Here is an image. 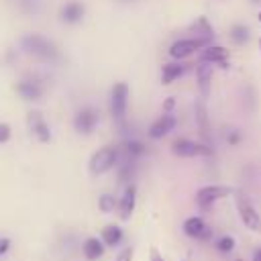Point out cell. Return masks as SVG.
Listing matches in <instances>:
<instances>
[{
	"label": "cell",
	"instance_id": "obj_14",
	"mask_svg": "<svg viewBox=\"0 0 261 261\" xmlns=\"http://www.w3.org/2000/svg\"><path fill=\"white\" fill-rule=\"evenodd\" d=\"M135 204H137V186L135 184H128L120 196V202H118V214L122 220H128L135 212Z\"/></svg>",
	"mask_w": 261,
	"mask_h": 261
},
{
	"label": "cell",
	"instance_id": "obj_13",
	"mask_svg": "<svg viewBox=\"0 0 261 261\" xmlns=\"http://www.w3.org/2000/svg\"><path fill=\"white\" fill-rule=\"evenodd\" d=\"M200 61L204 63H218L220 67H228V51L220 45H206L200 53Z\"/></svg>",
	"mask_w": 261,
	"mask_h": 261
},
{
	"label": "cell",
	"instance_id": "obj_9",
	"mask_svg": "<svg viewBox=\"0 0 261 261\" xmlns=\"http://www.w3.org/2000/svg\"><path fill=\"white\" fill-rule=\"evenodd\" d=\"M98 120H100L98 110H94V108L86 106V108L77 110V114L73 116V128H75L80 135H90V133L96 128Z\"/></svg>",
	"mask_w": 261,
	"mask_h": 261
},
{
	"label": "cell",
	"instance_id": "obj_21",
	"mask_svg": "<svg viewBox=\"0 0 261 261\" xmlns=\"http://www.w3.org/2000/svg\"><path fill=\"white\" fill-rule=\"evenodd\" d=\"M192 31L196 33L198 39H206V41H212V39H214V31H212V27H210V22H208L206 16H200V18L192 24Z\"/></svg>",
	"mask_w": 261,
	"mask_h": 261
},
{
	"label": "cell",
	"instance_id": "obj_1",
	"mask_svg": "<svg viewBox=\"0 0 261 261\" xmlns=\"http://www.w3.org/2000/svg\"><path fill=\"white\" fill-rule=\"evenodd\" d=\"M20 47L24 49V53L41 59V61H49V63H55L61 59V53L59 49L55 47L53 41H49L47 37L39 35V33H29L20 39Z\"/></svg>",
	"mask_w": 261,
	"mask_h": 261
},
{
	"label": "cell",
	"instance_id": "obj_19",
	"mask_svg": "<svg viewBox=\"0 0 261 261\" xmlns=\"http://www.w3.org/2000/svg\"><path fill=\"white\" fill-rule=\"evenodd\" d=\"M82 251H84V257L88 261H98L104 255V243L100 239H96V237H90V239L84 241Z\"/></svg>",
	"mask_w": 261,
	"mask_h": 261
},
{
	"label": "cell",
	"instance_id": "obj_10",
	"mask_svg": "<svg viewBox=\"0 0 261 261\" xmlns=\"http://www.w3.org/2000/svg\"><path fill=\"white\" fill-rule=\"evenodd\" d=\"M184 232L192 239H198V241H208L212 237V230L210 226L200 218V216H190L184 220Z\"/></svg>",
	"mask_w": 261,
	"mask_h": 261
},
{
	"label": "cell",
	"instance_id": "obj_27",
	"mask_svg": "<svg viewBox=\"0 0 261 261\" xmlns=\"http://www.w3.org/2000/svg\"><path fill=\"white\" fill-rule=\"evenodd\" d=\"M133 255H135L133 247H124V249L114 257V261H133Z\"/></svg>",
	"mask_w": 261,
	"mask_h": 261
},
{
	"label": "cell",
	"instance_id": "obj_16",
	"mask_svg": "<svg viewBox=\"0 0 261 261\" xmlns=\"http://www.w3.org/2000/svg\"><path fill=\"white\" fill-rule=\"evenodd\" d=\"M196 80H198V88L202 98H208L210 94V84H212V65L200 61V65L196 67Z\"/></svg>",
	"mask_w": 261,
	"mask_h": 261
},
{
	"label": "cell",
	"instance_id": "obj_15",
	"mask_svg": "<svg viewBox=\"0 0 261 261\" xmlns=\"http://www.w3.org/2000/svg\"><path fill=\"white\" fill-rule=\"evenodd\" d=\"M175 126V116L171 112H163L151 126H149V137L151 139H163L167 133H171Z\"/></svg>",
	"mask_w": 261,
	"mask_h": 261
},
{
	"label": "cell",
	"instance_id": "obj_6",
	"mask_svg": "<svg viewBox=\"0 0 261 261\" xmlns=\"http://www.w3.org/2000/svg\"><path fill=\"white\" fill-rule=\"evenodd\" d=\"M206 45H210V41H206V39H198V37H190V39H179V41H175L171 47H169V55L173 57V59H186V57H190L192 53H196L198 49H204Z\"/></svg>",
	"mask_w": 261,
	"mask_h": 261
},
{
	"label": "cell",
	"instance_id": "obj_30",
	"mask_svg": "<svg viewBox=\"0 0 261 261\" xmlns=\"http://www.w3.org/2000/svg\"><path fill=\"white\" fill-rule=\"evenodd\" d=\"M226 141H228V143H230V145H237V143H239V141H241V135H239V133H237V130H232V133H230V135H228V137H226Z\"/></svg>",
	"mask_w": 261,
	"mask_h": 261
},
{
	"label": "cell",
	"instance_id": "obj_17",
	"mask_svg": "<svg viewBox=\"0 0 261 261\" xmlns=\"http://www.w3.org/2000/svg\"><path fill=\"white\" fill-rule=\"evenodd\" d=\"M194 108H196V122H198L200 137L204 139V143H206V145H210V122H208L206 106H204V102H202V100H196Z\"/></svg>",
	"mask_w": 261,
	"mask_h": 261
},
{
	"label": "cell",
	"instance_id": "obj_11",
	"mask_svg": "<svg viewBox=\"0 0 261 261\" xmlns=\"http://www.w3.org/2000/svg\"><path fill=\"white\" fill-rule=\"evenodd\" d=\"M86 14V6L80 2V0H67L65 4H61L59 8V18L65 22V24H75L84 18Z\"/></svg>",
	"mask_w": 261,
	"mask_h": 261
},
{
	"label": "cell",
	"instance_id": "obj_23",
	"mask_svg": "<svg viewBox=\"0 0 261 261\" xmlns=\"http://www.w3.org/2000/svg\"><path fill=\"white\" fill-rule=\"evenodd\" d=\"M18 10L22 14H29V16H35L41 12V0H14Z\"/></svg>",
	"mask_w": 261,
	"mask_h": 261
},
{
	"label": "cell",
	"instance_id": "obj_25",
	"mask_svg": "<svg viewBox=\"0 0 261 261\" xmlns=\"http://www.w3.org/2000/svg\"><path fill=\"white\" fill-rule=\"evenodd\" d=\"M98 208L102 210V212H114V208H118V202H116V198L114 196H110V194H102L100 198H98Z\"/></svg>",
	"mask_w": 261,
	"mask_h": 261
},
{
	"label": "cell",
	"instance_id": "obj_28",
	"mask_svg": "<svg viewBox=\"0 0 261 261\" xmlns=\"http://www.w3.org/2000/svg\"><path fill=\"white\" fill-rule=\"evenodd\" d=\"M10 135H12L10 126H8L6 122H0V145H2V143H6V141L10 139Z\"/></svg>",
	"mask_w": 261,
	"mask_h": 261
},
{
	"label": "cell",
	"instance_id": "obj_34",
	"mask_svg": "<svg viewBox=\"0 0 261 261\" xmlns=\"http://www.w3.org/2000/svg\"><path fill=\"white\" fill-rule=\"evenodd\" d=\"M259 22H261V12H259Z\"/></svg>",
	"mask_w": 261,
	"mask_h": 261
},
{
	"label": "cell",
	"instance_id": "obj_33",
	"mask_svg": "<svg viewBox=\"0 0 261 261\" xmlns=\"http://www.w3.org/2000/svg\"><path fill=\"white\" fill-rule=\"evenodd\" d=\"M253 261H261V247H259V249L253 253Z\"/></svg>",
	"mask_w": 261,
	"mask_h": 261
},
{
	"label": "cell",
	"instance_id": "obj_7",
	"mask_svg": "<svg viewBox=\"0 0 261 261\" xmlns=\"http://www.w3.org/2000/svg\"><path fill=\"white\" fill-rule=\"evenodd\" d=\"M230 194H232V188H228V186H216V184L214 186H204L196 192V204L200 208H210L216 200H222Z\"/></svg>",
	"mask_w": 261,
	"mask_h": 261
},
{
	"label": "cell",
	"instance_id": "obj_36",
	"mask_svg": "<svg viewBox=\"0 0 261 261\" xmlns=\"http://www.w3.org/2000/svg\"><path fill=\"white\" fill-rule=\"evenodd\" d=\"M259 47H261V39H259Z\"/></svg>",
	"mask_w": 261,
	"mask_h": 261
},
{
	"label": "cell",
	"instance_id": "obj_3",
	"mask_svg": "<svg viewBox=\"0 0 261 261\" xmlns=\"http://www.w3.org/2000/svg\"><path fill=\"white\" fill-rule=\"evenodd\" d=\"M128 106V86L124 82H116L110 90V114L118 126H124Z\"/></svg>",
	"mask_w": 261,
	"mask_h": 261
},
{
	"label": "cell",
	"instance_id": "obj_35",
	"mask_svg": "<svg viewBox=\"0 0 261 261\" xmlns=\"http://www.w3.org/2000/svg\"><path fill=\"white\" fill-rule=\"evenodd\" d=\"M253 2H261V0H253Z\"/></svg>",
	"mask_w": 261,
	"mask_h": 261
},
{
	"label": "cell",
	"instance_id": "obj_26",
	"mask_svg": "<svg viewBox=\"0 0 261 261\" xmlns=\"http://www.w3.org/2000/svg\"><path fill=\"white\" fill-rule=\"evenodd\" d=\"M216 249L220 253H230L234 249V239L232 237H220L218 243H216Z\"/></svg>",
	"mask_w": 261,
	"mask_h": 261
},
{
	"label": "cell",
	"instance_id": "obj_32",
	"mask_svg": "<svg viewBox=\"0 0 261 261\" xmlns=\"http://www.w3.org/2000/svg\"><path fill=\"white\" fill-rule=\"evenodd\" d=\"M171 108H173V98H167L165 100V112H169Z\"/></svg>",
	"mask_w": 261,
	"mask_h": 261
},
{
	"label": "cell",
	"instance_id": "obj_24",
	"mask_svg": "<svg viewBox=\"0 0 261 261\" xmlns=\"http://www.w3.org/2000/svg\"><path fill=\"white\" fill-rule=\"evenodd\" d=\"M230 39L237 43V45H245L249 41V29L245 24H237L230 29Z\"/></svg>",
	"mask_w": 261,
	"mask_h": 261
},
{
	"label": "cell",
	"instance_id": "obj_5",
	"mask_svg": "<svg viewBox=\"0 0 261 261\" xmlns=\"http://www.w3.org/2000/svg\"><path fill=\"white\" fill-rule=\"evenodd\" d=\"M171 151L177 157H208V155H212L210 145L196 143V141H190V139H175L173 145H171Z\"/></svg>",
	"mask_w": 261,
	"mask_h": 261
},
{
	"label": "cell",
	"instance_id": "obj_29",
	"mask_svg": "<svg viewBox=\"0 0 261 261\" xmlns=\"http://www.w3.org/2000/svg\"><path fill=\"white\" fill-rule=\"evenodd\" d=\"M8 249H10V239L8 237H0V257L4 253H8Z\"/></svg>",
	"mask_w": 261,
	"mask_h": 261
},
{
	"label": "cell",
	"instance_id": "obj_4",
	"mask_svg": "<svg viewBox=\"0 0 261 261\" xmlns=\"http://www.w3.org/2000/svg\"><path fill=\"white\" fill-rule=\"evenodd\" d=\"M234 198H237V210H239V216H241L243 224L249 230H261V216H259L257 208L253 206V202L243 192H237Z\"/></svg>",
	"mask_w": 261,
	"mask_h": 261
},
{
	"label": "cell",
	"instance_id": "obj_22",
	"mask_svg": "<svg viewBox=\"0 0 261 261\" xmlns=\"http://www.w3.org/2000/svg\"><path fill=\"white\" fill-rule=\"evenodd\" d=\"M124 153H126V159L137 161V159L145 153V147H143V143H141V141L130 139V141H126V143H124Z\"/></svg>",
	"mask_w": 261,
	"mask_h": 261
},
{
	"label": "cell",
	"instance_id": "obj_18",
	"mask_svg": "<svg viewBox=\"0 0 261 261\" xmlns=\"http://www.w3.org/2000/svg\"><path fill=\"white\" fill-rule=\"evenodd\" d=\"M186 73V65L179 63V61H173V63H165L163 69H161V84L163 86H169L173 84L177 77H181Z\"/></svg>",
	"mask_w": 261,
	"mask_h": 261
},
{
	"label": "cell",
	"instance_id": "obj_2",
	"mask_svg": "<svg viewBox=\"0 0 261 261\" xmlns=\"http://www.w3.org/2000/svg\"><path fill=\"white\" fill-rule=\"evenodd\" d=\"M120 161V147L116 145H106L102 149H98L92 157H90V173L92 175H102L106 171H110L112 167H116Z\"/></svg>",
	"mask_w": 261,
	"mask_h": 261
},
{
	"label": "cell",
	"instance_id": "obj_12",
	"mask_svg": "<svg viewBox=\"0 0 261 261\" xmlns=\"http://www.w3.org/2000/svg\"><path fill=\"white\" fill-rule=\"evenodd\" d=\"M27 122H29V128H31V133L37 137V141H41V143H47V141L51 139V130H49V124L45 122V118H43V114H41V112H37V110L29 112V116H27Z\"/></svg>",
	"mask_w": 261,
	"mask_h": 261
},
{
	"label": "cell",
	"instance_id": "obj_8",
	"mask_svg": "<svg viewBox=\"0 0 261 261\" xmlns=\"http://www.w3.org/2000/svg\"><path fill=\"white\" fill-rule=\"evenodd\" d=\"M16 94L22 98V100H29V102H39L45 94V86L41 84V80L37 77H22L18 84H16Z\"/></svg>",
	"mask_w": 261,
	"mask_h": 261
},
{
	"label": "cell",
	"instance_id": "obj_31",
	"mask_svg": "<svg viewBox=\"0 0 261 261\" xmlns=\"http://www.w3.org/2000/svg\"><path fill=\"white\" fill-rule=\"evenodd\" d=\"M151 261H165V259L159 255V251H157V249H151Z\"/></svg>",
	"mask_w": 261,
	"mask_h": 261
},
{
	"label": "cell",
	"instance_id": "obj_37",
	"mask_svg": "<svg viewBox=\"0 0 261 261\" xmlns=\"http://www.w3.org/2000/svg\"><path fill=\"white\" fill-rule=\"evenodd\" d=\"M237 261H243V259H237Z\"/></svg>",
	"mask_w": 261,
	"mask_h": 261
},
{
	"label": "cell",
	"instance_id": "obj_20",
	"mask_svg": "<svg viewBox=\"0 0 261 261\" xmlns=\"http://www.w3.org/2000/svg\"><path fill=\"white\" fill-rule=\"evenodd\" d=\"M100 241H102L106 247H116V245H120V241H122V228L116 226V224L104 226L102 232H100Z\"/></svg>",
	"mask_w": 261,
	"mask_h": 261
}]
</instances>
